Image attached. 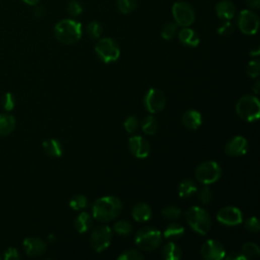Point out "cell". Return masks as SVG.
I'll list each match as a JSON object with an SVG mask.
<instances>
[{"label":"cell","mask_w":260,"mask_h":260,"mask_svg":"<svg viewBox=\"0 0 260 260\" xmlns=\"http://www.w3.org/2000/svg\"><path fill=\"white\" fill-rule=\"evenodd\" d=\"M227 260H248L245 255L242 253V251H237V252H232L229 255L225 256Z\"/></svg>","instance_id":"ee69618b"},{"label":"cell","mask_w":260,"mask_h":260,"mask_svg":"<svg viewBox=\"0 0 260 260\" xmlns=\"http://www.w3.org/2000/svg\"><path fill=\"white\" fill-rule=\"evenodd\" d=\"M216 13L220 19L230 21L236 16L237 8L230 0H222L216 6Z\"/></svg>","instance_id":"e0dca14e"},{"label":"cell","mask_w":260,"mask_h":260,"mask_svg":"<svg viewBox=\"0 0 260 260\" xmlns=\"http://www.w3.org/2000/svg\"><path fill=\"white\" fill-rule=\"evenodd\" d=\"M5 257L7 260H17V259H20V254L16 248L11 247L6 251Z\"/></svg>","instance_id":"7bdbcfd3"},{"label":"cell","mask_w":260,"mask_h":260,"mask_svg":"<svg viewBox=\"0 0 260 260\" xmlns=\"http://www.w3.org/2000/svg\"><path fill=\"white\" fill-rule=\"evenodd\" d=\"M23 2L29 6H37L41 0H23Z\"/></svg>","instance_id":"7dc6e473"},{"label":"cell","mask_w":260,"mask_h":260,"mask_svg":"<svg viewBox=\"0 0 260 260\" xmlns=\"http://www.w3.org/2000/svg\"><path fill=\"white\" fill-rule=\"evenodd\" d=\"M112 241V230L108 226H100L93 230L91 235L92 248L100 253L107 249Z\"/></svg>","instance_id":"9c48e42d"},{"label":"cell","mask_w":260,"mask_h":260,"mask_svg":"<svg viewBox=\"0 0 260 260\" xmlns=\"http://www.w3.org/2000/svg\"><path fill=\"white\" fill-rule=\"evenodd\" d=\"M237 24L240 31L245 35H255L259 28V19L252 11L245 10L239 14Z\"/></svg>","instance_id":"30bf717a"},{"label":"cell","mask_w":260,"mask_h":260,"mask_svg":"<svg viewBox=\"0 0 260 260\" xmlns=\"http://www.w3.org/2000/svg\"><path fill=\"white\" fill-rule=\"evenodd\" d=\"M163 240L162 233L153 227L142 228L136 236V244L140 249L145 251H153L157 249Z\"/></svg>","instance_id":"277c9868"},{"label":"cell","mask_w":260,"mask_h":260,"mask_svg":"<svg viewBox=\"0 0 260 260\" xmlns=\"http://www.w3.org/2000/svg\"><path fill=\"white\" fill-rule=\"evenodd\" d=\"M43 149L47 155L54 158H59L62 156L63 148L60 142L56 140H47L43 143Z\"/></svg>","instance_id":"7402d4cb"},{"label":"cell","mask_w":260,"mask_h":260,"mask_svg":"<svg viewBox=\"0 0 260 260\" xmlns=\"http://www.w3.org/2000/svg\"><path fill=\"white\" fill-rule=\"evenodd\" d=\"M95 50L100 59L105 63L115 62L120 56V48L111 38L101 39L98 42Z\"/></svg>","instance_id":"52a82bcc"},{"label":"cell","mask_w":260,"mask_h":260,"mask_svg":"<svg viewBox=\"0 0 260 260\" xmlns=\"http://www.w3.org/2000/svg\"><path fill=\"white\" fill-rule=\"evenodd\" d=\"M203 122V117L202 114L199 111L195 110H189L184 113L182 117V123L183 125L191 130L198 129Z\"/></svg>","instance_id":"ac0fdd59"},{"label":"cell","mask_w":260,"mask_h":260,"mask_svg":"<svg viewBox=\"0 0 260 260\" xmlns=\"http://www.w3.org/2000/svg\"><path fill=\"white\" fill-rule=\"evenodd\" d=\"M122 211V204L117 198L99 199L93 205V216L96 220L106 223L116 219Z\"/></svg>","instance_id":"6da1fadb"},{"label":"cell","mask_w":260,"mask_h":260,"mask_svg":"<svg viewBox=\"0 0 260 260\" xmlns=\"http://www.w3.org/2000/svg\"><path fill=\"white\" fill-rule=\"evenodd\" d=\"M162 255L167 260H178L182 256V251L176 243L170 242L164 246Z\"/></svg>","instance_id":"603a6c76"},{"label":"cell","mask_w":260,"mask_h":260,"mask_svg":"<svg viewBox=\"0 0 260 260\" xmlns=\"http://www.w3.org/2000/svg\"><path fill=\"white\" fill-rule=\"evenodd\" d=\"M259 88H260V83L257 82V83L255 84V86H254V89H253V90H254V93L257 94V95L259 94Z\"/></svg>","instance_id":"c3c4849f"},{"label":"cell","mask_w":260,"mask_h":260,"mask_svg":"<svg viewBox=\"0 0 260 260\" xmlns=\"http://www.w3.org/2000/svg\"><path fill=\"white\" fill-rule=\"evenodd\" d=\"M234 32V25L230 21H225L218 29V34L221 36H230Z\"/></svg>","instance_id":"ab89813d"},{"label":"cell","mask_w":260,"mask_h":260,"mask_svg":"<svg viewBox=\"0 0 260 260\" xmlns=\"http://www.w3.org/2000/svg\"><path fill=\"white\" fill-rule=\"evenodd\" d=\"M91 226H92V218L88 213L80 214L75 222V228L81 234L88 232Z\"/></svg>","instance_id":"cb8c5ba5"},{"label":"cell","mask_w":260,"mask_h":260,"mask_svg":"<svg viewBox=\"0 0 260 260\" xmlns=\"http://www.w3.org/2000/svg\"><path fill=\"white\" fill-rule=\"evenodd\" d=\"M197 185H195V183L190 179H186L183 182H181L178 188L179 195L182 199H188L192 197V195L197 192Z\"/></svg>","instance_id":"d4e9b609"},{"label":"cell","mask_w":260,"mask_h":260,"mask_svg":"<svg viewBox=\"0 0 260 260\" xmlns=\"http://www.w3.org/2000/svg\"><path fill=\"white\" fill-rule=\"evenodd\" d=\"M44 14H45V9H44L43 7H41V6H37V8H36V10H35V15H36V17L40 18V17H42Z\"/></svg>","instance_id":"bcb514c9"},{"label":"cell","mask_w":260,"mask_h":260,"mask_svg":"<svg viewBox=\"0 0 260 260\" xmlns=\"http://www.w3.org/2000/svg\"><path fill=\"white\" fill-rule=\"evenodd\" d=\"M117 7L120 13L127 15L133 13L138 7V0H118Z\"/></svg>","instance_id":"83f0119b"},{"label":"cell","mask_w":260,"mask_h":260,"mask_svg":"<svg viewBox=\"0 0 260 260\" xmlns=\"http://www.w3.org/2000/svg\"><path fill=\"white\" fill-rule=\"evenodd\" d=\"M245 227L248 231L252 232V233H257L260 230V226H259V222L257 220V218L253 217V218H249L245 221Z\"/></svg>","instance_id":"b9f144b4"},{"label":"cell","mask_w":260,"mask_h":260,"mask_svg":"<svg viewBox=\"0 0 260 260\" xmlns=\"http://www.w3.org/2000/svg\"><path fill=\"white\" fill-rule=\"evenodd\" d=\"M24 248L29 256L37 257L45 253L47 246L45 242L39 238H27L24 241Z\"/></svg>","instance_id":"2e32d148"},{"label":"cell","mask_w":260,"mask_h":260,"mask_svg":"<svg viewBox=\"0 0 260 260\" xmlns=\"http://www.w3.org/2000/svg\"><path fill=\"white\" fill-rule=\"evenodd\" d=\"M16 128V119L10 114H0V136H9Z\"/></svg>","instance_id":"44dd1931"},{"label":"cell","mask_w":260,"mask_h":260,"mask_svg":"<svg viewBox=\"0 0 260 260\" xmlns=\"http://www.w3.org/2000/svg\"><path fill=\"white\" fill-rule=\"evenodd\" d=\"M242 253L245 255L247 259L258 257L260 255V249L259 247L252 242H247L242 247Z\"/></svg>","instance_id":"f1b7e54d"},{"label":"cell","mask_w":260,"mask_h":260,"mask_svg":"<svg viewBox=\"0 0 260 260\" xmlns=\"http://www.w3.org/2000/svg\"><path fill=\"white\" fill-rule=\"evenodd\" d=\"M70 206L72 209L76 211L84 210L88 206V199L85 197V195H76L75 198L72 199Z\"/></svg>","instance_id":"f546056e"},{"label":"cell","mask_w":260,"mask_h":260,"mask_svg":"<svg viewBox=\"0 0 260 260\" xmlns=\"http://www.w3.org/2000/svg\"><path fill=\"white\" fill-rule=\"evenodd\" d=\"M202 255L207 260H221L226 256V250L221 242L209 240L202 247Z\"/></svg>","instance_id":"4fadbf2b"},{"label":"cell","mask_w":260,"mask_h":260,"mask_svg":"<svg viewBox=\"0 0 260 260\" xmlns=\"http://www.w3.org/2000/svg\"><path fill=\"white\" fill-rule=\"evenodd\" d=\"M185 233V230L182 225L173 223L170 224L164 231V236L166 239H171V240H177L181 238Z\"/></svg>","instance_id":"484cf974"},{"label":"cell","mask_w":260,"mask_h":260,"mask_svg":"<svg viewBox=\"0 0 260 260\" xmlns=\"http://www.w3.org/2000/svg\"><path fill=\"white\" fill-rule=\"evenodd\" d=\"M172 13L176 24L181 27H189L195 21V13L193 8L184 2L174 4Z\"/></svg>","instance_id":"ba28073f"},{"label":"cell","mask_w":260,"mask_h":260,"mask_svg":"<svg viewBox=\"0 0 260 260\" xmlns=\"http://www.w3.org/2000/svg\"><path fill=\"white\" fill-rule=\"evenodd\" d=\"M185 218L191 229L201 235H206L211 230L210 215L202 208L193 207L189 209L185 214Z\"/></svg>","instance_id":"3957f363"},{"label":"cell","mask_w":260,"mask_h":260,"mask_svg":"<svg viewBox=\"0 0 260 260\" xmlns=\"http://www.w3.org/2000/svg\"><path fill=\"white\" fill-rule=\"evenodd\" d=\"M247 6L252 10H258L260 8V0H247Z\"/></svg>","instance_id":"f6af8a7d"},{"label":"cell","mask_w":260,"mask_h":260,"mask_svg":"<svg viewBox=\"0 0 260 260\" xmlns=\"http://www.w3.org/2000/svg\"><path fill=\"white\" fill-rule=\"evenodd\" d=\"M177 30H178V25L174 24V23H168L164 26L163 30H162V38L165 40H171L175 37V35L177 34Z\"/></svg>","instance_id":"1f68e13d"},{"label":"cell","mask_w":260,"mask_h":260,"mask_svg":"<svg viewBox=\"0 0 260 260\" xmlns=\"http://www.w3.org/2000/svg\"><path fill=\"white\" fill-rule=\"evenodd\" d=\"M87 33L92 39H99L103 33L102 26L98 22H92L87 27Z\"/></svg>","instance_id":"d6a6232c"},{"label":"cell","mask_w":260,"mask_h":260,"mask_svg":"<svg viewBox=\"0 0 260 260\" xmlns=\"http://www.w3.org/2000/svg\"><path fill=\"white\" fill-rule=\"evenodd\" d=\"M145 106L150 113H159L166 106L165 94L159 89H150L145 97Z\"/></svg>","instance_id":"8fae6325"},{"label":"cell","mask_w":260,"mask_h":260,"mask_svg":"<svg viewBox=\"0 0 260 260\" xmlns=\"http://www.w3.org/2000/svg\"><path fill=\"white\" fill-rule=\"evenodd\" d=\"M142 128L148 136H153L158 130V122L153 116H148L142 121Z\"/></svg>","instance_id":"4316f807"},{"label":"cell","mask_w":260,"mask_h":260,"mask_svg":"<svg viewBox=\"0 0 260 260\" xmlns=\"http://www.w3.org/2000/svg\"><path fill=\"white\" fill-rule=\"evenodd\" d=\"M236 111L239 117L247 122H254L260 115V104L256 97L246 95L242 97L237 105Z\"/></svg>","instance_id":"5b68a950"},{"label":"cell","mask_w":260,"mask_h":260,"mask_svg":"<svg viewBox=\"0 0 260 260\" xmlns=\"http://www.w3.org/2000/svg\"><path fill=\"white\" fill-rule=\"evenodd\" d=\"M153 216V212L152 209L150 208V206L146 205V204H138L134 207L133 209V218L137 221V222H148L149 220H151Z\"/></svg>","instance_id":"ffe728a7"},{"label":"cell","mask_w":260,"mask_h":260,"mask_svg":"<svg viewBox=\"0 0 260 260\" xmlns=\"http://www.w3.org/2000/svg\"><path fill=\"white\" fill-rule=\"evenodd\" d=\"M144 258L145 257L141 252L135 249H130L121 253L117 259L118 260H143Z\"/></svg>","instance_id":"4dcf8cb0"},{"label":"cell","mask_w":260,"mask_h":260,"mask_svg":"<svg viewBox=\"0 0 260 260\" xmlns=\"http://www.w3.org/2000/svg\"><path fill=\"white\" fill-rule=\"evenodd\" d=\"M129 150L138 159H145L150 155V143L143 137H134L129 140Z\"/></svg>","instance_id":"5bb4252c"},{"label":"cell","mask_w":260,"mask_h":260,"mask_svg":"<svg viewBox=\"0 0 260 260\" xmlns=\"http://www.w3.org/2000/svg\"><path fill=\"white\" fill-rule=\"evenodd\" d=\"M199 200L204 205H209L213 200V193L209 187H204L199 192Z\"/></svg>","instance_id":"f35d334b"},{"label":"cell","mask_w":260,"mask_h":260,"mask_svg":"<svg viewBox=\"0 0 260 260\" xmlns=\"http://www.w3.org/2000/svg\"><path fill=\"white\" fill-rule=\"evenodd\" d=\"M248 151V143L243 137H235L226 145L225 152L230 157L244 156Z\"/></svg>","instance_id":"9a60e30c"},{"label":"cell","mask_w":260,"mask_h":260,"mask_svg":"<svg viewBox=\"0 0 260 260\" xmlns=\"http://www.w3.org/2000/svg\"><path fill=\"white\" fill-rule=\"evenodd\" d=\"M162 215L167 220H177L181 216V210L177 207H167L162 211Z\"/></svg>","instance_id":"e575fe53"},{"label":"cell","mask_w":260,"mask_h":260,"mask_svg":"<svg viewBox=\"0 0 260 260\" xmlns=\"http://www.w3.org/2000/svg\"><path fill=\"white\" fill-rule=\"evenodd\" d=\"M221 175L222 168L214 161H208L201 164L195 171V177H197L198 181L205 185L217 182L221 178Z\"/></svg>","instance_id":"8992f818"},{"label":"cell","mask_w":260,"mask_h":260,"mask_svg":"<svg viewBox=\"0 0 260 260\" xmlns=\"http://www.w3.org/2000/svg\"><path fill=\"white\" fill-rule=\"evenodd\" d=\"M179 40L188 47H197L200 44V36L198 33L188 27H184V29L179 32Z\"/></svg>","instance_id":"d6986e66"},{"label":"cell","mask_w":260,"mask_h":260,"mask_svg":"<svg viewBox=\"0 0 260 260\" xmlns=\"http://www.w3.org/2000/svg\"><path fill=\"white\" fill-rule=\"evenodd\" d=\"M246 73L252 79L257 78L259 76V73H260V62H259V60L256 59V60L250 61L247 65Z\"/></svg>","instance_id":"d590c367"},{"label":"cell","mask_w":260,"mask_h":260,"mask_svg":"<svg viewBox=\"0 0 260 260\" xmlns=\"http://www.w3.org/2000/svg\"><path fill=\"white\" fill-rule=\"evenodd\" d=\"M217 220L225 226H238L243 222L242 213L235 207H225L219 211Z\"/></svg>","instance_id":"7c38bea8"},{"label":"cell","mask_w":260,"mask_h":260,"mask_svg":"<svg viewBox=\"0 0 260 260\" xmlns=\"http://www.w3.org/2000/svg\"><path fill=\"white\" fill-rule=\"evenodd\" d=\"M114 230L119 235L127 236L132 233V225L127 221H119L114 225Z\"/></svg>","instance_id":"836d02e7"},{"label":"cell","mask_w":260,"mask_h":260,"mask_svg":"<svg viewBox=\"0 0 260 260\" xmlns=\"http://www.w3.org/2000/svg\"><path fill=\"white\" fill-rule=\"evenodd\" d=\"M2 104H3V107H4L7 111H12V110L15 108V105H16V100H15V97L13 96V94L7 93V94L3 97Z\"/></svg>","instance_id":"60d3db41"},{"label":"cell","mask_w":260,"mask_h":260,"mask_svg":"<svg viewBox=\"0 0 260 260\" xmlns=\"http://www.w3.org/2000/svg\"><path fill=\"white\" fill-rule=\"evenodd\" d=\"M124 127L126 129V132L128 134H134L136 133L139 128V120L135 116H129L125 122H124Z\"/></svg>","instance_id":"8d00e7d4"},{"label":"cell","mask_w":260,"mask_h":260,"mask_svg":"<svg viewBox=\"0 0 260 260\" xmlns=\"http://www.w3.org/2000/svg\"><path fill=\"white\" fill-rule=\"evenodd\" d=\"M55 37L63 44L72 45L77 43L83 34L82 25L74 20H63L54 29Z\"/></svg>","instance_id":"7a4b0ae2"},{"label":"cell","mask_w":260,"mask_h":260,"mask_svg":"<svg viewBox=\"0 0 260 260\" xmlns=\"http://www.w3.org/2000/svg\"><path fill=\"white\" fill-rule=\"evenodd\" d=\"M68 12L72 17L77 18L83 14V7L78 2V0H73V2H71L68 7Z\"/></svg>","instance_id":"74e56055"}]
</instances>
